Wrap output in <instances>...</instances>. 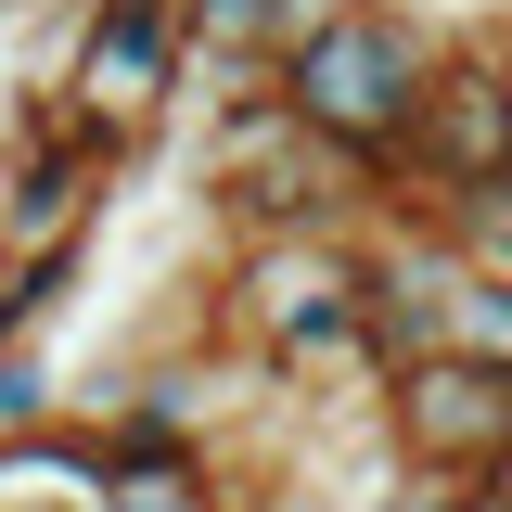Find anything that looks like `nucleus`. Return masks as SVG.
<instances>
[{
  "label": "nucleus",
  "instance_id": "f257e3e1",
  "mask_svg": "<svg viewBox=\"0 0 512 512\" xmlns=\"http://www.w3.org/2000/svg\"><path fill=\"white\" fill-rule=\"evenodd\" d=\"M218 346L282 384H372V231H244L218 256Z\"/></svg>",
  "mask_w": 512,
  "mask_h": 512
},
{
  "label": "nucleus",
  "instance_id": "f03ea898",
  "mask_svg": "<svg viewBox=\"0 0 512 512\" xmlns=\"http://www.w3.org/2000/svg\"><path fill=\"white\" fill-rule=\"evenodd\" d=\"M436 64H448V26H436V13H410V0H346L308 52L282 64V103H295L320 141H346V154L384 180V167L423 141Z\"/></svg>",
  "mask_w": 512,
  "mask_h": 512
},
{
  "label": "nucleus",
  "instance_id": "7ed1b4c3",
  "mask_svg": "<svg viewBox=\"0 0 512 512\" xmlns=\"http://www.w3.org/2000/svg\"><path fill=\"white\" fill-rule=\"evenodd\" d=\"M192 180L231 218V244H244V231H372V192H384L346 141H320V128L282 103V77L244 90V103H205Z\"/></svg>",
  "mask_w": 512,
  "mask_h": 512
},
{
  "label": "nucleus",
  "instance_id": "20e7f679",
  "mask_svg": "<svg viewBox=\"0 0 512 512\" xmlns=\"http://www.w3.org/2000/svg\"><path fill=\"white\" fill-rule=\"evenodd\" d=\"M372 436H384V461H423V474H500L512 461V372L436 346V359L372 384Z\"/></svg>",
  "mask_w": 512,
  "mask_h": 512
},
{
  "label": "nucleus",
  "instance_id": "39448f33",
  "mask_svg": "<svg viewBox=\"0 0 512 512\" xmlns=\"http://www.w3.org/2000/svg\"><path fill=\"white\" fill-rule=\"evenodd\" d=\"M0 512H116L103 423H26V436H0Z\"/></svg>",
  "mask_w": 512,
  "mask_h": 512
},
{
  "label": "nucleus",
  "instance_id": "423d86ee",
  "mask_svg": "<svg viewBox=\"0 0 512 512\" xmlns=\"http://www.w3.org/2000/svg\"><path fill=\"white\" fill-rule=\"evenodd\" d=\"M90 256H103V231L90 244H39V256H0V346H39L64 320V295L90 282Z\"/></svg>",
  "mask_w": 512,
  "mask_h": 512
},
{
  "label": "nucleus",
  "instance_id": "0eeeda50",
  "mask_svg": "<svg viewBox=\"0 0 512 512\" xmlns=\"http://www.w3.org/2000/svg\"><path fill=\"white\" fill-rule=\"evenodd\" d=\"M116 512H244V500H231L218 448H192V461H116Z\"/></svg>",
  "mask_w": 512,
  "mask_h": 512
},
{
  "label": "nucleus",
  "instance_id": "6e6552de",
  "mask_svg": "<svg viewBox=\"0 0 512 512\" xmlns=\"http://www.w3.org/2000/svg\"><path fill=\"white\" fill-rule=\"evenodd\" d=\"M26 423H64V372H52V346H0V436H26Z\"/></svg>",
  "mask_w": 512,
  "mask_h": 512
},
{
  "label": "nucleus",
  "instance_id": "1a4fd4ad",
  "mask_svg": "<svg viewBox=\"0 0 512 512\" xmlns=\"http://www.w3.org/2000/svg\"><path fill=\"white\" fill-rule=\"evenodd\" d=\"M372 512H487V474H423V461H397L372 487Z\"/></svg>",
  "mask_w": 512,
  "mask_h": 512
},
{
  "label": "nucleus",
  "instance_id": "9d476101",
  "mask_svg": "<svg viewBox=\"0 0 512 512\" xmlns=\"http://www.w3.org/2000/svg\"><path fill=\"white\" fill-rule=\"evenodd\" d=\"M487 26H500V39H512V0H487Z\"/></svg>",
  "mask_w": 512,
  "mask_h": 512
},
{
  "label": "nucleus",
  "instance_id": "9b49d317",
  "mask_svg": "<svg viewBox=\"0 0 512 512\" xmlns=\"http://www.w3.org/2000/svg\"><path fill=\"white\" fill-rule=\"evenodd\" d=\"M0 13H26V0H0Z\"/></svg>",
  "mask_w": 512,
  "mask_h": 512
}]
</instances>
